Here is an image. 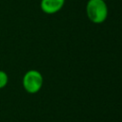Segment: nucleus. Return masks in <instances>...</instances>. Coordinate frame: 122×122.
Listing matches in <instances>:
<instances>
[{
    "label": "nucleus",
    "mask_w": 122,
    "mask_h": 122,
    "mask_svg": "<svg viewBox=\"0 0 122 122\" xmlns=\"http://www.w3.org/2000/svg\"><path fill=\"white\" fill-rule=\"evenodd\" d=\"M89 20L93 24H102L108 17V6L104 0H89L86 5Z\"/></svg>",
    "instance_id": "f257e3e1"
},
{
    "label": "nucleus",
    "mask_w": 122,
    "mask_h": 122,
    "mask_svg": "<svg viewBox=\"0 0 122 122\" xmlns=\"http://www.w3.org/2000/svg\"><path fill=\"white\" fill-rule=\"evenodd\" d=\"M44 83V78L42 73L34 69H30L27 71L22 78V86L24 90L30 94L37 93Z\"/></svg>",
    "instance_id": "f03ea898"
},
{
    "label": "nucleus",
    "mask_w": 122,
    "mask_h": 122,
    "mask_svg": "<svg viewBox=\"0 0 122 122\" xmlns=\"http://www.w3.org/2000/svg\"><path fill=\"white\" fill-rule=\"evenodd\" d=\"M8 82H9L8 73L5 71L0 70V90L4 89L8 85Z\"/></svg>",
    "instance_id": "20e7f679"
},
{
    "label": "nucleus",
    "mask_w": 122,
    "mask_h": 122,
    "mask_svg": "<svg viewBox=\"0 0 122 122\" xmlns=\"http://www.w3.org/2000/svg\"><path fill=\"white\" fill-rule=\"evenodd\" d=\"M65 0H41L40 8L47 14H54L64 7Z\"/></svg>",
    "instance_id": "7ed1b4c3"
}]
</instances>
